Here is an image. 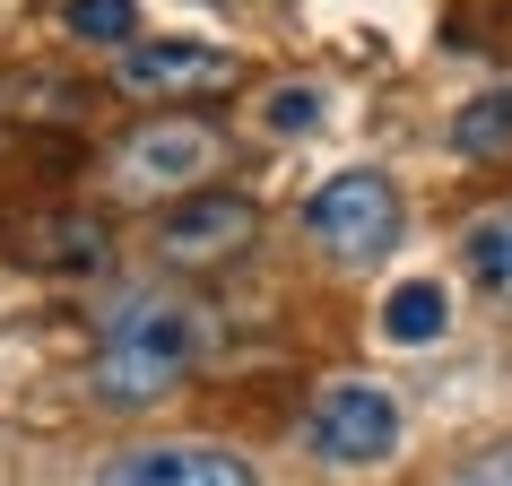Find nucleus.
<instances>
[{
    "mask_svg": "<svg viewBox=\"0 0 512 486\" xmlns=\"http://www.w3.org/2000/svg\"><path fill=\"white\" fill-rule=\"evenodd\" d=\"M443 330H452V296H443L434 278H400V287L382 296V339H391V348H426Z\"/></svg>",
    "mask_w": 512,
    "mask_h": 486,
    "instance_id": "6e6552de",
    "label": "nucleus"
},
{
    "mask_svg": "<svg viewBox=\"0 0 512 486\" xmlns=\"http://www.w3.org/2000/svg\"><path fill=\"white\" fill-rule=\"evenodd\" d=\"M261 122H270L278 139H304V131H313V122H322V87H278V96H270V113H261Z\"/></svg>",
    "mask_w": 512,
    "mask_h": 486,
    "instance_id": "f8f14e48",
    "label": "nucleus"
},
{
    "mask_svg": "<svg viewBox=\"0 0 512 486\" xmlns=\"http://www.w3.org/2000/svg\"><path fill=\"white\" fill-rule=\"evenodd\" d=\"M452 148H460V157H495V148H512V87L452 113Z\"/></svg>",
    "mask_w": 512,
    "mask_h": 486,
    "instance_id": "9d476101",
    "label": "nucleus"
},
{
    "mask_svg": "<svg viewBox=\"0 0 512 486\" xmlns=\"http://www.w3.org/2000/svg\"><path fill=\"white\" fill-rule=\"evenodd\" d=\"M460 261H469V278H478L495 304H512V200H504V209H478V217H469Z\"/></svg>",
    "mask_w": 512,
    "mask_h": 486,
    "instance_id": "1a4fd4ad",
    "label": "nucleus"
},
{
    "mask_svg": "<svg viewBox=\"0 0 512 486\" xmlns=\"http://www.w3.org/2000/svg\"><path fill=\"white\" fill-rule=\"evenodd\" d=\"M304 452L330 460V469H382L400 460V400L382 382H322L313 408H304Z\"/></svg>",
    "mask_w": 512,
    "mask_h": 486,
    "instance_id": "f03ea898",
    "label": "nucleus"
},
{
    "mask_svg": "<svg viewBox=\"0 0 512 486\" xmlns=\"http://www.w3.org/2000/svg\"><path fill=\"white\" fill-rule=\"evenodd\" d=\"M209 174H217V131H200V122H148L113 148L122 200H191Z\"/></svg>",
    "mask_w": 512,
    "mask_h": 486,
    "instance_id": "20e7f679",
    "label": "nucleus"
},
{
    "mask_svg": "<svg viewBox=\"0 0 512 486\" xmlns=\"http://www.w3.org/2000/svg\"><path fill=\"white\" fill-rule=\"evenodd\" d=\"M304 226H313V243L339 252V261H382V252L400 243V191H391V174H374V165L330 174V183L313 191Z\"/></svg>",
    "mask_w": 512,
    "mask_h": 486,
    "instance_id": "7ed1b4c3",
    "label": "nucleus"
},
{
    "mask_svg": "<svg viewBox=\"0 0 512 486\" xmlns=\"http://www.w3.org/2000/svg\"><path fill=\"white\" fill-rule=\"evenodd\" d=\"M70 35H87V44H139V0H70Z\"/></svg>",
    "mask_w": 512,
    "mask_h": 486,
    "instance_id": "9b49d317",
    "label": "nucleus"
},
{
    "mask_svg": "<svg viewBox=\"0 0 512 486\" xmlns=\"http://www.w3.org/2000/svg\"><path fill=\"white\" fill-rule=\"evenodd\" d=\"M252 235H261V209H252L243 191H191V200L165 209L157 252L174 261V270H217V261L252 252Z\"/></svg>",
    "mask_w": 512,
    "mask_h": 486,
    "instance_id": "39448f33",
    "label": "nucleus"
},
{
    "mask_svg": "<svg viewBox=\"0 0 512 486\" xmlns=\"http://www.w3.org/2000/svg\"><path fill=\"white\" fill-rule=\"evenodd\" d=\"M113 79L131 87V96H157V105H174V96H209V87H226V79H235V61L217 53V44L157 35V44H122Z\"/></svg>",
    "mask_w": 512,
    "mask_h": 486,
    "instance_id": "0eeeda50",
    "label": "nucleus"
},
{
    "mask_svg": "<svg viewBox=\"0 0 512 486\" xmlns=\"http://www.w3.org/2000/svg\"><path fill=\"white\" fill-rule=\"evenodd\" d=\"M200 365V304L165 296V287H131L96 313V356H87V391L105 408H148L165 391H183Z\"/></svg>",
    "mask_w": 512,
    "mask_h": 486,
    "instance_id": "f257e3e1",
    "label": "nucleus"
},
{
    "mask_svg": "<svg viewBox=\"0 0 512 486\" xmlns=\"http://www.w3.org/2000/svg\"><path fill=\"white\" fill-rule=\"evenodd\" d=\"M96 486H261V469L226 443H131L105 460Z\"/></svg>",
    "mask_w": 512,
    "mask_h": 486,
    "instance_id": "423d86ee",
    "label": "nucleus"
},
{
    "mask_svg": "<svg viewBox=\"0 0 512 486\" xmlns=\"http://www.w3.org/2000/svg\"><path fill=\"white\" fill-rule=\"evenodd\" d=\"M452 486H512V443H495V452H478V460H460Z\"/></svg>",
    "mask_w": 512,
    "mask_h": 486,
    "instance_id": "ddd939ff",
    "label": "nucleus"
}]
</instances>
